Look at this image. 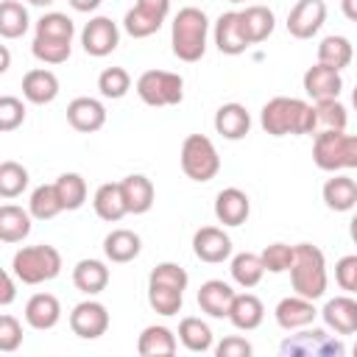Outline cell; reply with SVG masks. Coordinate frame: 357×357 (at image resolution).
I'll use <instances>...</instances> for the list:
<instances>
[{"mask_svg":"<svg viewBox=\"0 0 357 357\" xmlns=\"http://www.w3.org/2000/svg\"><path fill=\"white\" fill-rule=\"evenodd\" d=\"M321 318L335 335H357V298H351V293L329 298L321 310Z\"/></svg>","mask_w":357,"mask_h":357,"instance_id":"cell-16","label":"cell"},{"mask_svg":"<svg viewBox=\"0 0 357 357\" xmlns=\"http://www.w3.org/2000/svg\"><path fill=\"white\" fill-rule=\"evenodd\" d=\"M324 204L332 209V212H349L357 206V181L349 178V176H340L335 173L332 178L324 181Z\"/></svg>","mask_w":357,"mask_h":357,"instance_id":"cell-29","label":"cell"},{"mask_svg":"<svg viewBox=\"0 0 357 357\" xmlns=\"http://www.w3.org/2000/svg\"><path fill=\"white\" fill-rule=\"evenodd\" d=\"M31 6H39V8H45V6H53L56 0H28Z\"/></svg>","mask_w":357,"mask_h":357,"instance_id":"cell-57","label":"cell"},{"mask_svg":"<svg viewBox=\"0 0 357 357\" xmlns=\"http://www.w3.org/2000/svg\"><path fill=\"white\" fill-rule=\"evenodd\" d=\"M98 89L103 98L109 100H120L128 95L131 89V75L126 67H106L100 75H98Z\"/></svg>","mask_w":357,"mask_h":357,"instance_id":"cell-42","label":"cell"},{"mask_svg":"<svg viewBox=\"0 0 357 357\" xmlns=\"http://www.w3.org/2000/svg\"><path fill=\"white\" fill-rule=\"evenodd\" d=\"M178 162H181L184 176L198 181V184L212 181L218 176V170H220V153H218L215 142L206 134H190L181 142Z\"/></svg>","mask_w":357,"mask_h":357,"instance_id":"cell-6","label":"cell"},{"mask_svg":"<svg viewBox=\"0 0 357 357\" xmlns=\"http://www.w3.org/2000/svg\"><path fill=\"white\" fill-rule=\"evenodd\" d=\"M206 36H209V17L195 6L178 8V14L173 17V25H170L173 56L178 61H187V64L204 59Z\"/></svg>","mask_w":357,"mask_h":357,"instance_id":"cell-2","label":"cell"},{"mask_svg":"<svg viewBox=\"0 0 357 357\" xmlns=\"http://www.w3.org/2000/svg\"><path fill=\"white\" fill-rule=\"evenodd\" d=\"M67 3H70L75 11H81V14H89V11H95V8H98L103 0H67Z\"/></svg>","mask_w":357,"mask_h":357,"instance_id":"cell-53","label":"cell"},{"mask_svg":"<svg viewBox=\"0 0 357 357\" xmlns=\"http://www.w3.org/2000/svg\"><path fill=\"white\" fill-rule=\"evenodd\" d=\"M229 321L234 329L251 332L265 321V304L254 293H237L231 301V310H229Z\"/></svg>","mask_w":357,"mask_h":357,"instance_id":"cell-28","label":"cell"},{"mask_svg":"<svg viewBox=\"0 0 357 357\" xmlns=\"http://www.w3.org/2000/svg\"><path fill=\"white\" fill-rule=\"evenodd\" d=\"M67 123L81 134H95L106 126V106L98 98H73L67 103Z\"/></svg>","mask_w":357,"mask_h":357,"instance_id":"cell-15","label":"cell"},{"mask_svg":"<svg viewBox=\"0 0 357 357\" xmlns=\"http://www.w3.org/2000/svg\"><path fill=\"white\" fill-rule=\"evenodd\" d=\"M33 215L31 209H22L17 204H3L0 206V240L3 243H22L31 234Z\"/></svg>","mask_w":357,"mask_h":357,"instance_id":"cell-30","label":"cell"},{"mask_svg":"<svg viewBox=\"0 0 357 357\" xmlns=\"http://www.w3.org/2000/svg\"><path fill=\"white\" fill-rule=\"evenodd\" d=\"M178 349V340H176V332L162 326V324H151L139 332L137 337V351L142 357H173Z\"/></svg>","mask_w":357,"mask_h":357,"instance_id":"cell-24","label":"cell"},{"mask_svg":"<svg viewBox=\"0 0 357 357\" xmlns=\"http://www.w3.org/2000/svg\"><path fill=\"white\" fill-rule=\"evenodd\" d=\"M109 279H112V273H109L106 262H100V259H81L73 268V284L86 296L103 293L109 287Z\"/></svg>","mask_w":357,"mask_h":357,"instance_id":"cell-26","label":"cell"},{"mask_svg":"<svg viewBox=\"0 0 357 357\" xmlns=\"http://www.w3.org/2000/svg\"><path fill=\"white\" fill-rule=\"evenodd\" d=\"M315 103V117L318 126H324V131H346L349 114L346 106L337 98H326V100H312Z\"/></svg>","mask_w":357,"mask_h":357,"instance_id":"cell-44","label":"cell"},{"mask_svg":"<svg viewBox=\"0 0 357 357\" xmlns=\"http://www.w3.org/2000/svg\"><path fill=\"white\" fill-rule=\"evenodd\" d=\"M259 257H262L268 273H284V271H290V265H293L296 245H287V243H271V245L262 248Z\"/></svg>","mask_w":357,"mask_h":357,"instance_id":"cell-45","label":"cell"},{"mask_svg":"<svg viewBox=\"0 0 357 357\" xmlns=\"http://www.w3.org/2000/svg\"><path fill=\"white\" fill-rule=\"evenodd\" d=\"M326 22L324 0H298L287 14V33L293 39H312Z\"/></svg>","mask_w":357,"mask_h":357,"instance_id":"cell-11","label":"cell"},{"mask_svg":"<svg viewBox=\"0 0 357 357\" xmlns=\"http://www.w3.org/2000/svg\"><path fill=\"white\" fill-rule=\"evenodd\" d=\"M192 254L209 265L226 262L231 259V237L220 226H201L192 234Z\"/></svg>","mask_w":357,"mask_h":357,"instance_id":"cell-13","label":"cell"},{"mask_svg":"<svg viewBox=\"0 0 357 357\" xmlns=\"http://www.w3.org/2000/svg\"><path fill=\"white\" fill-rule=\"evenodd\" d=\"M259 126L265 134L271 137H301V134H312L318 126L315 117V103H307L301 98H287V95H276L271 98L262 112H259Z\"/></svg>","mask_w":357,"mask_h":357,"instance_id":"cell-1","label":"cell"},{"mask_svg":"<svg viewBox=\"0 0 357 357\" xmlns=\"http://www.w3.org/2000/svg\"><path fill=\"white\" fill-rule=\"evenodd\" d=\"M70 329L81 340H98L109 329V310L95 298L78 301L70 312Z\"/></svg>","mask_w":357,"mask_h":357,"instance_id":"cell-10","label":"cell"},{"mask_svg":"<svg viewBox=\"0 0 357 357\" xmlns=\"http://www.w3.org/2000/svg\"><path fill=\"white\" fill-rule=\"evenodd\" d=\"M53 184H56L59 201H61V206L67 212H75V209H81L86 204V192L89 190H86V181H84L81 173H61Z\"/></svg>","mask_w":357,"mask_h":357,"instance_id":"cell-36","label":"cell"},{"mask_svg":"<svg viewBox=\"0 0 357 357\" xmlns=\"http://www.w3.org/2000/svg\"><path fill=\"white\" fill-rule=\"evenodd\" d=\"M304 92L312 98V100H326V98H337L340 89H343V78H340V70L335 67H326V64H312L307 67L304 78Z\"/></svg>","mask_w":357,"mask_h":357,"instance_id":"cell-17","label":"cell"},{"mask_svg":"<svg viewBox=\"0 0 357 357\" xmlns=\"http://www.w3.org/2000/svg\"><path fill=\"white\" fill-rule=\"evenodd\" d=\"M290 284L298 296L312 298V301H318L326 293V284H329L326 257L318 245H312V243L296 245V257L290 265Z\"/></svg>","mask_w":357,"mask_h":357,"instance_id":"cell-3","label":"cell"},{"mask_svg":"<svg viewBox=\"0 0 357 357\" xmlns=\"http://www.w3.org/2000/svg\"><path fill=\"white\" fill-rule=\"evenodd\" d=\"M351 103H354V109H357V86H354V92H351Z\"/></svg>","mask_w":357,"mask_h":357,"instance_id":"cell-58","label":"cell"},{"mask_svg":"<svg viewBox=\"0 0 357 357\" xmlns=\"http://www.w3.org/2000/svg\"><path fill=\"white\" fill-rule=\"evenodd\" d=\"M335 282L340 290L357 296V254H346L335 262Z\"/></svg>","mask_w":357,"mask_h":357,"instance_id":"cell-48","label":"cell"},{"mask_svg":"<svg viewBox=\"0 0 357 357\" xmlns=\"http://www.w3.org/2000/svg\"><path fill=\"white\" fill-rule=\"evenodd\" d=\"M81 45L86 56L103 59L117 50L120 45V28L112 17H92L81 31Z\"/></svg>","mask_w":357,"mask_h":357,"instance_id":"cell-9","label":"cell"},{"mask_svg":"<svg viewBox=\"0 0 357 357\" xmlns=\"http://www.w3.org/2000/svg\"><path fill=\"white\" fill-rule=\"evenodd\" d=\"M351 354H354V357H357V343H354V349H351Z\"/></svg>","mask_w":357,"mask_h":357,"instance_id":"cell-59","label":"cell"},{"mask_svg":"<svg viewBox=\"0 0 357 357\" xmlns=\"http://www.w3.org/2000/svg\"><path fill=\"white\" fill-rule=\"evenodd\" d=\"M139 251H142V240L131 229H114L103 237V254L109 262H117V265L131 262L139 257Z\"/></svg>","mask_w":357,"mask_h":357,"instance_id":"cell-25","label":"cell"},{"mask_svg":"<svg viewBox=\"0 0 357 357\" xmlns=\"http://www.w3.org/2000/svg\"><path fill=\"white\" fill-rule=\"evenodd\" d=\"M351 59H354V47H351V42L346 36L332 33V36H324L321 39V45H318V61L321 64L335 67V70H343V67L351 64Z\"/></svg>","mask_w":357,"mask_h":357,"instance_id":"cell-34","label":"cell"},{"mask_svg":"<svg viewBox=\"0 0 357 357\" xmlns=\"http://www.w3.org/2000/svg\"><path fill=\"white\" fill-rule=\"evenodd\" d=\"M176 335H178V340H181V346H184L187 351L204 354V351L212 349V329H209L206 321H201V318H195V315L181 318Z\"/></svg>","mask_w":357,"mask_h":357,"instance_id":"cell-33","label":"cell"},{"mask_svg":"<svg viewBox=\"0 0 357 357\" xmlns=\"http://www.w3.org/2000/svg\"><path fill=\"white\" fill-rule=\"evenodd\" d=\"M215 131L223 137V139H243L248 131H251V114L243 103H223L218 112H215Z\"/></svg>","mask_w":357,"mask_h":357,"instance_id":"cell-23","label":"cell"},{"mask_svg":"<svg viewBox=\"0 0 357 357\" xmlns=\"http://www.w3.org/2000/svg\"><path fill=\"white\" fill-rule=\"evenodd\" d=\"M92 209L100 220L106 223H117L128 215V206H126V195H123V184L120 181H106L95 190L92 195Z\"/></svg>","mask_w":357,"mask_h":357,"instance_id":"cell-21","label":"cell"},{"mask_svg":"<svg viewBox=\"0 0 357 357\" xmlns=\"http://www.w3.org/2000/svg\"><path fill=\"white\" fill-rule=\"evenodd\" d=\"M212 36H215V45H218V50H220L223 56H240V53H245L248 45H251L240 11H226V14H220L218 22H215Z\"/></svg>","mask_w":357,"mask_h":357,"instance_id":"cell-12","label":"cell"},{"mask_svg":"<svg viewBox=\"0 0 357 357\" xmlns=\"http://www.w3.org/2000/svg\"><path fill=\"white\" fill-rule=\"evenodd\" d=\"M137 95L148 106H178L184 100V78L170 70H145L137 78Z\"/></svg>","mask_w":357,"mask_h":357,"instance_id":"cell-7","label":"cell"},{"mask_svg":"<svg viewBox=\"0 0 357 357\" xmlns=\"http://www.w3.org/2000/svg\"><path fill=\"white\" fill-rule=\"evenodd\" d=\"M148 304H151L153 312H159V315H165V318L178 315V312H181V304H184V290L148 282Z\"/></svg>","mask_w":357,"mask_h":357,"instance_id":"cell-37","label":"cell"},{"mask_svg":"<svg viewBox=\"0 0 357 357\" xmlns=\"http://www.w3.org/2000/svg\"><path fill=\"white\" fill-rule=\"evenodd\" d=\"M349 237H351V243L357 245V212H354L351 220H349Z\"/></svg>","mask_w":357,"mask_h":357,"instance_id":"cell-56","label":"cell"},{"mask_svg":"<svg viewBox=\"0 0 357 357\" xmlns=\"http://www.w3.org/2000/svg\"><path fill=\"white\" fill-rule=\"evenodd\" d=\"M340 11H343L346 20L357 22V0H340Z\"/></svg>","mask_w":357,"mask_h":357,"instance_id":"cell-54","label":"cell"},{"mask_svg":"<svg viewBox=\"0 0 357 357\" xmlns=\"http://www.w3.org/2000/svg\"><path fill=\"white\" fill-rule=\"evenodd\" d=\"M251 351H254V346L245 337H240V335H229V337H223L215 346V354L218 357H248Z\"/></svg>","mask_w":357,"mask_h":357,"instance_id":"cell-50","label":"cell"},{"mask_svg":"<svg viewBox=\"0 0 357 357\" xmlns=\"http://www.w3.org/2000/svg\"><path fill=\"white\" fill-rule=\"evenodd\" d=\"M25 321L31 329H53L61 321V304L53 293H33L25 304Z\"/></svg>","mask_w":357,"mask_h":357,"instance_id":"cell-22","label":"cell"},{"mask_svg":"<svg viewBox=\"0 0 357 357\" xmlns=\"http://www.w3.org/2000/svg\"><path fill=\"white\" fill-rule=\"evenodd\" d=\"M8 64H11V53H8V47H6V45H0V73H6V70H8Z\"/></svg>","mask_w":357,"mask_h":357,"instance_id":"cell-55","label":"cell"},{"mask_svg":"<svg viewBox=\"0 0 357 357\" xmlns=\"http://www.w3.org/2000/svg\"><path fill=\"white\" fill-rule=\"evenodd\" d=\"M120 184H123V195H126L128 215H145V212L153 206L156 190H153V181H151L148 176L131 173V176H126Z\"/></svg>","mask_w":357,"mask_h":357,"instance_id":"cell-27","label":"cell"},{"mask_svg":"<svg viewBox=\"0 0 357 357\" xmlns=\"http://www.w3.org/2000/svg\"><path fill=\"white\" fill-rule=\"evenodd\" d=\"M134 6H139L142 11H148L159 20H167V14H170V0H137Z\"/></svg>","mask_w":357,"mask_h":357,"instance_id":"cell-51","label":"cell"},{"mask_svg":"<svg viewBox=\"0 0 357 357\" xmlns=\"http://www.w3.org/2000/svg\"><path fill=\"white\" fill-rule=\"evenodd\" d=\"M31 53L45 61V64H64L73 53V42H64V39H50V36H33V45H31Z\"/></svg>","mask_w":357,"mask_h":357,"instance_id":"cell-41","label":"cell"},{"mask_svg":"<svg viewBox=\"0 0 357 357\" xmlns=\"http://www.w3.org/2000/svg\"><path fill=\"white\" fill-rule=\"evenodd\" d=\"M31 17L28 8L20 0H3L0 3V36L3 39H17L28 31Z\"/></svg>","mask_w":357,"mask_h":357,"instance_id":"cell-35","label":"cell"},{"mask_svg":"<svg viewBox=\"0 0 357 357\" xmlns=\"http://www.w3.org/2000/svg\"><path fill=\"white\" fill-rule=\"evenodd\" d=\"M22 123H25V103L14 95H3L0 98V131L8 134L20 128Z\"/></svg>","mask_w":357,"mask_h":357,"instance_id":"cell-47","label":"cell"},{"mask_svg":"<svg viewBox=\"0 0 357 357\" xmlns=\"http://www.w3.org/2000/svg\"><path fill=\"white\" fill-rule=\"evenodd\" d=\"M234 296L237 293L231 290L229 282H223V279H206L198 287V307L209 318H229V310H231Z\"/></svg>","mask_w":357,"mask_h":357,"instance_id":"cell-19","label":"cell"},{"mask_svg":"<svg viewBox=\"0 0 357 357\" xmlns=\"http://www.w3.org/2000/svg\"><path fill=\"white\" fill-rule=\"evenodd\" d=\"M229 3H245V0H229Z\"/></svg>","mask_w":357,"mask_h":357,"instance_id":"cell-60","label":"cell"},{"mask_svg":"<svg viewBox=\"0 0 357 357\" xmlns=\"http://www.w3.org/2000/svg\"><path fill=\"white\" fill-rule=\"evenodd\" d=\"M36 36H50V39H64L73 42L75 36V22L61 14V11H47L36 20Z\"/></svg>","mask_w":357,"mask_h":357,"instance_id":"cell-39","label":"cell"},{"mask_svg":"<svg viewBox=\"0 0 357 357\" xmlns=\"http://www.w3.org/2000/svg\"><path fill=\"white\" fill-rule=\"evenodd\" d=\"M312 162L318 170L337 173L357 167V134L346 131H321L312 142Z\"/></svg>","mask_w":357,"mask_h":357,"instance_id":"cell-5","label":"cell"},{"mask_svg":"<svg viewBox=\"0 0 357 357\" xmlns=\"http://www.w3.org/2000/svg\"><path fill=\"white\" fill-rule=\"evenodd\" d=\"M11 271L22 284L50 282L61 273V254H59V248H53L47 243L22 245L11 259Z\"/></svg>","mask_w":357,"mask_h":357,"instance_id":"cell-4","label":"cell"},{"mask_svg":"<svg viewBox=\"0 0 357 357\" xmlns=\"http://www.w3.org/2000/svg\"><path fill=\"white\" fill-rule=\"evenodd\" d=\"M315 315H321V312L315 310V301H312V298H304V296H298V293L284 296V298L276 304V310H273V318H276V324H279L284 332H298V329L310 326V324L315 321Z\"/></svg>","mask_w":357,"mask_h":357,"instance_id":"cell-14","label":"cell"},{"mask_svg":"<svg viewBox=\"0 0 357 357\" xmlns=\"http://www.w3.org/2000/svg\"><path fill=\"white\" fill-rule=\"evenodd\" d=\"M240 17H243V25H245V33H248L251 45L265 42L276 28V17L268 6H245L240 11Z\"/></svg>","mask_w":357,"mask_h":357,"instance_id":"cell-32","label":"cell"},{"mask_svg":"<svg viewBox=\"0 0 357 357\" xmlns=\"http://www.w3.org/2000/svg\"><path fill=\"white\" fill-rule=\"evenodd\" d=\"M22 98L28 103H36V106H45V103H53L59 98V78L53 70H45V67H33L22 75Z\"/></svg>","mask_w":357,"mask_h":357,"instance_id":"cell-20","label":"cell"},{"mask_svg":"<svg viewBox=\"0 0 357 357\" xmlns=\"http://www.w3.org/2000/svg\"><path fill=\"white\" fill-rule=\"evenodd\" d=\"M28 209H31V215L36 220H53L59 212H64V206L59 201V192H56V184H39L31 192Z\"/></svg>","mask_w":357,"mask_h":357,"instance_id":"cell-38","label":"cell"},{"mask_svg":"<svg viewBox=\"0 0 357 357\" xmlns=\"http://www.w3.org/2000/svg\"><path fill=\"white\" fill-rule=\"evenodd\" d=\"M28 178H31V176H28V170H25L20 162L6 159V162L0 165V195H3L6 201L22 195V190L28 187Z\"/></svg>","mask_w":357,"mask_h":357,"instance_id":"cell-40","label":"cell"},{"mask_svg":"<svg viewBox=\"0 0 357 357\" xmlns=\"http://www.w3.org/2000/svg\"><path fill=\"white\" fill-rule=\"evenodd\" d=\"M14 271H8V273H3V290H0V307H8L11 301H14V296H17V284H14Z\"/></svg>","mask_w":357,"mask_h":357,"instance_id":"cell-52","label":"cell"},{"mask_svg":"<svg viewBox=\"0 0 357 357\" xmlns=\"http://www.w3.org/2000/svg\"><path fill=\"white\" fill-rule=\"evenodd\" d=\"M162 22H165V20H159V17L148 14V11H142L139 6H134V8H128L126 17H123V31H126L128 36H134V39H145V36L156 33V31L162 28Z\"/></svg>","mask_w":357,"mask_h":357,"instance_id":"cell-43","label":"cell"},{"mask_svg":"<svg viewBox=\"0 0 357 357\" xmlns=\"http://www.w3.org/2000/svg\"><path fill=\"white\" fill-rule=\"evenodd\" d=\"M229 273H231V279H234L243 290H248V287H257V284L262 282V276H265V262H262V257L254 254V251H240V254L231 257Z\"/></svg>","mask_w":357,"mask_h":357,"instance_id":"cell-31","label":"cell"},{"mask_svg":"<svg viewBox=\"0 0 357 357\" xmlns=\"http://www.w3.org/2000/svg\"><path fill=\"white\" fill-rule=\"evenodd\" d=\"M148 282H153V284H167V287H176V290H187L190 276H187V271H184L181 265H176V262H159V265L151 271Z\"/></svg>","mask_w":357,"mask_h":357,"instance_id":"cell-46","label":"cell"},{"mask_svg":"<svg viewBox=\"0 0 357 357\" xmlns=\"http://www.w3.org/2000/svg\"><path fill=\"white\" fill-rule=\"evenodd\" d=\"M251 215V201L240 187H226L215 195V218L223 226H243Z\"/></svg>","mask_w":357,"mask_h":357,"instance_id":"cell-18","label":"cell"},{"mask_svg":"<svg viewBox=\"0 0 357 357\" xmlns=\"http://www.w3.org/2000/svg\"><path fill=\"white\" fill-rule=\"evenodd\" d=\"M22 343V324L14 318V315H0V351L11 354L17 351Z\"/></svg>","mask_w":357,"mask_h":357,"instance_id":"cell-49","label":"cell"},{"mask_svg":"<svg viewBox=\"0 0 357 357\" xmlns=\"http://www.w3.org/2000/svg\"><path fill=\"white\" fill-rule=\"evenodd\" d=\"M282 354H298V357H343L346 346L326 335L324 329H298V335H290L282 343Z\"/></svg>","mask_w":357,"mask_h":357,"instance_id":"cell-8","label":"cell"}]
</instances>
